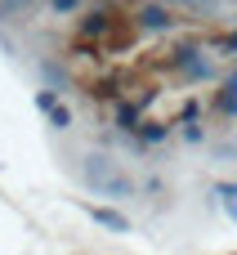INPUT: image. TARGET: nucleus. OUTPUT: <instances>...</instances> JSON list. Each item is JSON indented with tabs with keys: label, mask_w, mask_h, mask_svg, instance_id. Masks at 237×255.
I'll return each mask as SVG.
<instances>
[{
	"label": "nucleus",
	"mask_w": 237,
	"mask_h": 255,
	"mask_svg": "<svg viewBox=\"0 0 237 255\" xmlns=\"http://www.w3.org/2000/svg\"><path fill=\"white\" fill-rule=\"evenodd\" d=\"M85 184L103 197H125L130 193V175L112 157H85Z\"/></svg>",
	"instance_id": "nucleus-1"
},
{
	"label": "nucleus",
	"mask_w": 237,
	"mask_h": 255,
	"mask_svg": "<svg viewBox=\"0 0 237 255\" xmlns=\"http://www.w3.org/2000/svg\"><path fill=\"white\" fill-rule=\"evenodd\" d=\"M175 63L184 67V76H188V81H206V76H215V67H211L206 58H197L193 49H179V58H175Z\"/></svg>",
	"instance_id": "nucleus-2"
},
{
	"label": "nucleus",
	"mask_w": 237,
	"mask_h": 255,
	"mask_svg": "<svg viewBox=\"0 0 237 255\" xmlns=\"http://www.w3.org/2000/svg\"><path fill=\"white\" fill-rule=\"evenodd\" d=\"M36 103H40V108H45V112H49V121H54V126H58V130H67V126H72V112H67V108H63V103H58V99H54V94H40V99H36Z\"/></svg>",
	"instance_id": "nucleus-3"
},
{
	"label": "nucleus",
	"mask_w": 237,
	"mask_h": 255,
	"mask_svg": "<svg viewBox=\"0 0 237 255\" xmlns=\"http://www.w3.org/2000/svg\"><path fill=\"white\" fill-rule=\"evenodd\" d=\"M139 18H143V27H152V31H170V27H175V18H170L166 9H157V4H152V9H143Z\"/></svg>",
	"instance_id": "nucleus-4"
},
{
	"label": "nucleus",
	"mask_w": 237,
	"mask_h": 255,
	"mask_svg": "<svg viewBox=\"0 0 237 255\" xmlns=\"http://www.w3.org/2000/svg\"><path fill=\"white\" fill-rule=\"evenodd\" d=\"M117 126H121V130H139V108L121 103V108H117Z\"/></svg>",
	"instance_id": "nucleus-5"
},
{
	"label": "nucleus",
	"mask_w": 237,
	"mask_h": 255,
	"mask_svg": "<svg viewBox=\"0 0 237 255\" xmlns=\"http://www.w3.org/2000/svg\"><path fill=\"white\" fill-rule=\"evenodd\" d=\"M220 108H224L229 117H233V112H237V76H233V81H229V85H224V94H220Z\"/></svg>",
	"instance_id": "nucleus-6"
},
{
	"label": "nucleus",
	"mask_w": 237,
	"mask_h": 255,
	"mask_svg": "<svg viewBox=\"0 0 237 255\" xmlns=\"http://www.w3.org/2000/svg\"><path fill=\"white\" fill-rule=\"evenodd\" d=\"M94 220H99V224H112V229H130V224H125L121 215H112V211H94Z\"/></svg>",
	"instance_id": "nucleus-7"
},
{
	"label": "nucleus",
	"mask_w": 237,
	"mask_h": 255,
	"mask_svg": "<svg viewBox=\"0 0 237 255\" xmlns=\"http://www.w3.org/2000/svg\"><path fill=\"white\" fill-rule=\"evenodd\" d=\"M143 139H148V143H157V139H166V130H161V126H148V130H143Z\"/></svg>",
	"instance_id": "nucleus-8"
},
{
	"label": "nucleus",
	"mask_w": 237,
	"mask_h": 255,
	"mask_svg": "<svg viewBox=\"0 0 237 255\" xmlns=\"http://www.w3.org/2000/svg\"><path fill=\"white\" fill-rule=\"evenodd\" d=\"M49 4H54V9H58V13H72V9H76V4H81V0H49Z\"/></svg>",
	"instance_id": "nucleus-9"
},
{
	"label": "nucleus",
	"mask_w": 237,
	"mask_h": 255,
	"mask_svg": "<svg viewBox=\"0 0 237 255\" xmlns=\"http://www.w3.org/2000/svg\"><path fill=\"white\" fill-rule=\"evenodd\" d=\"M179 4H188V9H215L220 0H179Z\"/></svg>",
	"instance_id": "nucleus-10"
},
{
	"label": "nucleus",
	"mask_w": 237,
	"mask_h": 255,
	"mask_svg": "<svg viewBox=\"0 0 237 255\" xmlns=\"http://www.w3.org/2000/svg\"><path fill=\"white\" fill-rule=\"evenodd\" d=\"M224 157H237V139H233V143H229V148H224Z\"/></svg>",
	"instance_id": "nucleus-11"
}]
</instances>
